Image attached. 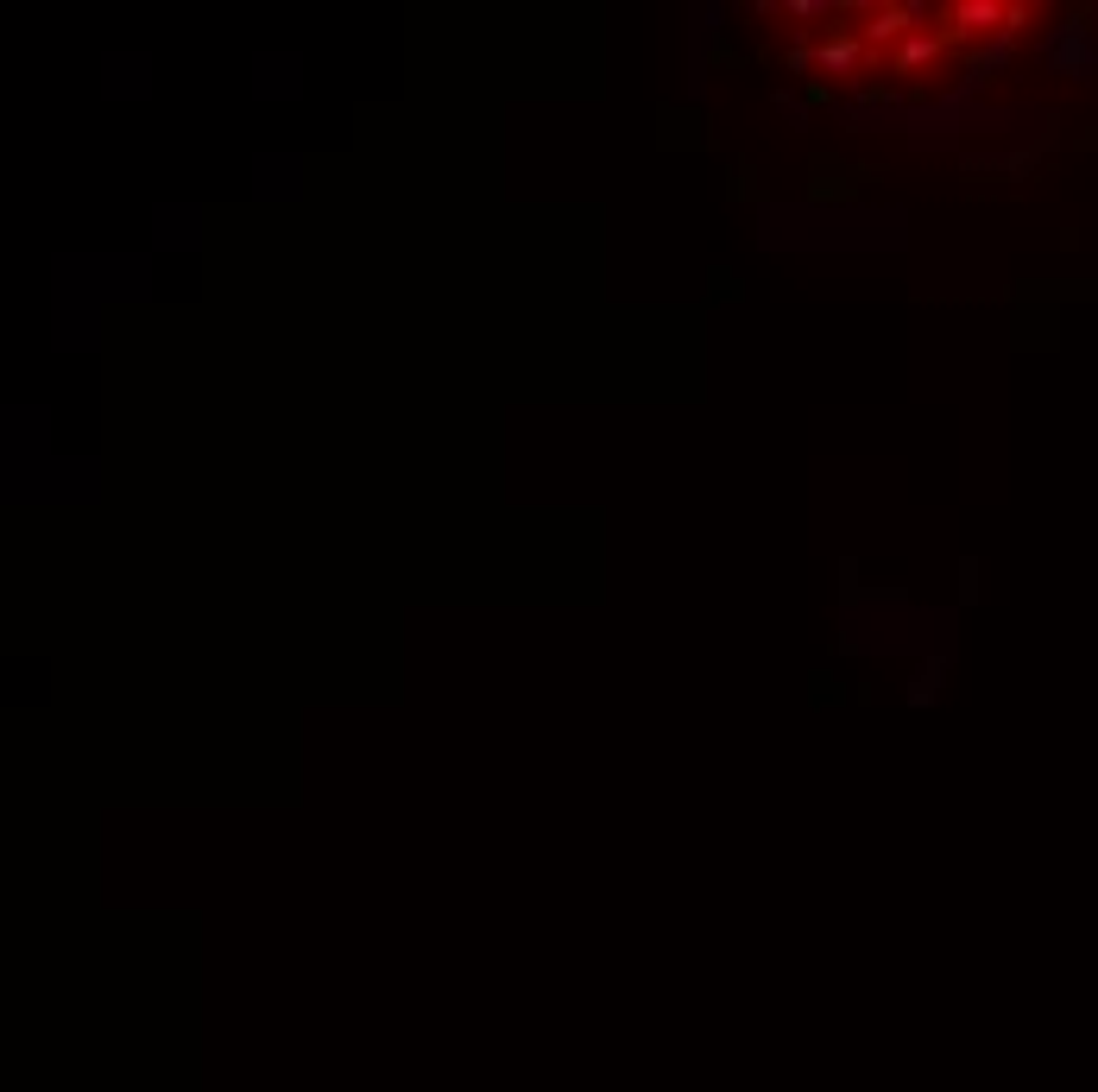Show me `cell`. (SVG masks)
Wrapping results in <instances>:
<instances>
[{"mask_svg":"<svg viewBox=\"0 0 1098 1092\" xmlns=\"http://www.w3.org/2000/svg\"><path fill=\"white\" fill-rule=\"evenodd\" d=\"M852 57H858V51H852L846 38H833V44H827V51H821V64H827V70H846Z\"/></svg>","mask_w":1098,"mask_h":1092,"instance_id":"6da1fadb","label":"cell"},{"mask_svg":"<svg viewBox=\"0 0 1098 1092\" xmlns=\"http://www.w3.org/2000/svg\"><path fill=\"white\" fill-rule=\"evenodd\" d=\"M928 57H935V38H909V44H903V64H909V70L928 64Z\"/></svg>","mask_w":1098,"mask_h":1092,"instance_id":"7a4b0ae2","label":"cell"},{"mask_svg":"<svg viewBox=\"0 0 1098 1092\" xmlns=\"http://www.w3.org/2000/svg\"><path fill=\"white\" fill-rule=\"evenodd\" d=\"M960 19H966V25H991L997 6H991V0H972V6H960Z\"/></svg>","mask_w":1098,"mask_h":1092,"instance_id":"3957f363","label":"cell"},{"mask_svg":"<svg viewBox=\"0 0 1098 1092\" xmlns=\"http://www.w3.org/2000/svg\"><path fill=\"white\" fill-rule=\"evenodd\" d=\"M897 32H903V13H877L871 19V38H897Z\"/></svg>","mask_w":1098,"mask_h":1092,"instance_id":"277c9868","label":"cell"}]
</instances>
